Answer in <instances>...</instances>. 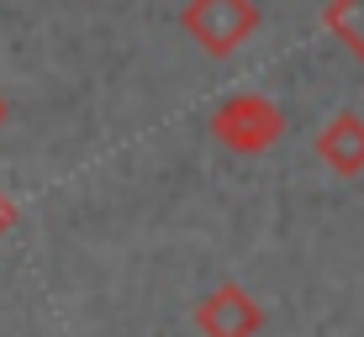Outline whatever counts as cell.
Listing matches in <instances>:
<instances>
[{
    "label": "cell",
    "instance_id": "cell-4",
    "mask_svg": "<svg viewBox=\"0 0 364 337\" xmlns=\"http://www.w3.org/2000/svg\"><path fill=\"white\" fill-rule=\"evenodd\" d=\"M317 158L333 174H343V179L364 174V116L359 111H338L328 127L317 132Z\"/></svg>",
    "mask_w": 364,
    "mask_h": 337
},
{
    "label": "cell",
    "instance_id": "cell-1",
    "mask_svg": "<svg viewBox=\"0 0 364 337\" xmlns=\"http://www.w3.org/2000/svg\"><path fill=\"white\" fill-rule=\"evenodd\" d=\"M180 27L191 43H200V53L228 58L259 32V0H185Z\"/></svg>",
    "mask_w": 364,
    "mask_h": 337
},
{
    "label": "cell",
    "instance_id": "cell-3",
    "mask_svg": "<svg viewBox=\"0 0 364 337\" xmlns=\"http://www.w3.org/2000/svg\"><path fill=\"white\" fill-rule=\"evenodd\" d=\"M196 327H200V337H259L264 306H259L243 284H217V290L196 306Z\"/></svg>",
    "mask_w": 364,
    "mask_h": 337
},
{
    "label": "cell",
    "instance_id": "cell-7",
    "mask_svg": "<svg viewBox=\"0 0 364 337\" xmlns=\"http://www.w3.org/2000/svg\"><path fill=\"white\" fill-rule=\"evenodd\" d=\"M0 127H6V95H0Z\"/></svg>",
    "mask_w": 364,
    "mask_h": 337
},
{
    "label": "cell",
    "instance_id": "cell-6",
    "mask_svg": "<svg viewBox=\"0 0 364 337\" xmlns=\"http://www.w3.org/2000/svg\"><path fill=\"white\" fill-rule=\"evenodd\" d=\"M16 216H21V211H16V201H11V195L0 190V237H6L11 227H16Z\"/></svg>",
    "mask_w": 364,
    "mask_h": 337
},
{
    "label": "cell",
    "instance_id": "cell-2",
    "mask_svg": "<svg viewBox=\"0 0 364 337\" xmlns=\"http://www.w3.org/2000/svg\"><path fill=\"white\" fill-rule=\"evenodd\" d=\"M211 137L232 153H264L285 137V111L269 101V95L248 90V95H232L211 111Z\"/></svg>",
    "mask_w": 364,
    "mask_h": 337
},
{
    "label": "cell",
    "instance_id": "cell-5",
    "mask_svg": "<svg viewBox=\"0 0 364 337\" xmlns=\"http://www.w3.org/2000/svg\"><path fill=\"white\" fill-rule=\"evenodd\" d=\"M322 27L364 64V0H328L322 6Z\"/></svg>",
    "mask_w": 364,
    "mask_h": 337
}]
</instances>
